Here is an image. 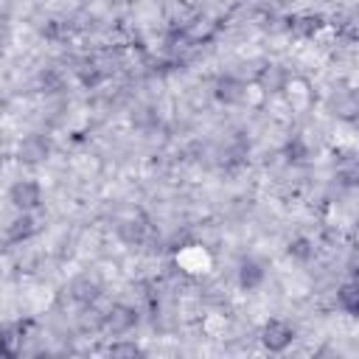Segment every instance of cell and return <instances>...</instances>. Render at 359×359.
<instances>
[{
	"label": "cell",
	"mask_w": 359,
	"mask_h": 359,
	"mask_svg": "<svg viewBox=\"0 0 359 359\" xmlns=\"http://www.w3.org/2000/svg\"><path fill=\"white\" fill-rule=\"evenodd\" d=\"M337 303L342 312L348 315H359V283L356 281H348L337 290Z\"/></svg>",
	"instance_id": "8fae6325"
},
{
	"label": "cell",
	"mask_w": 359,
	"mask_h": 359,
	"mask_svg": "<svg viewBox=\"0 0 359 359\" xmlns=\"http://www.w3.org/2000/svg\"><path fill=\"white\" fill-rule=\"evenodd\" d=\"M290 253H292L295 258H301V261H309V258L315 256V247H312L306 239H298V242L290 247Z\"/></svg>",
	"instance_id": "5bb4252c"
},
{
	"label": "cell",
	"mask_w": 359,
	"mask_h": 359,
	"mask_svg": "<svg viewBox=\"0 0 359 359\" xmlns=\"http://www.w3.org/2000/svg\"><path fill=\"white\" fill-rule=\"evenodd\" d=\"M9 197L20 210H34L42 202V191H40V185L34 180H17L12 185V191H9Z\"/></svg>",
	"instance_id": "277c9868"
},
{
	"label": "cell",
	"mask_w": 359,
	"mask_h": 359,
	"mask_svg": "<svg viewBox=\"0 0 359 359\" xmlns=\"http://www.w3.org/2000/svg\"><path fill=\"white\" fill-rule=\"evenodd\" d=\"M331 112L342 121H359V90H342L328 101Z\"/></svg>",
	"instance_id": "8992f818"
},
{
	"label": "cell",
	"mask_w": 359,
	"mask_h": 359,
	"mask_svg": "<svg viewBox=\"0 0 359 359\" xmlns=\"http://www.w3.org/2000/svg\"><path fill=\"white\" fill-rule=\"evenodd\" d=\"M67 292H70V298H74L79 306H93L101 298V283L96 278H90V275H79V278L70 281Z\"/></svg>",
	"instance_id": "3957f363"
},
{
	"label": "cell",
	"mask_w": 359,
	"mask_h": 359,
	"mask_svg": "<svg viewBox=\"0 0 359 359\" xmlns=\"http://www.w3.org/2000/svg\"><path fill=\"white\" fill-rule=\"evenodd\" d=\"M137 309H132V306H124V303H118V306H112L110 312H104V328L110 331V334H129L135 326H137Z\"/></svg>",
	"instance_id": "6da1fadb"
},
{
	"label": "cell",
	"mask_w": 359,
	"mask_h": 359,
	"mask_svg": "<svg viewBox=\"0 0 359 359\" xmlns=\"http://www.w3.org/2000/svg\"><path fill=\"white\" fill-rule=\"evenodd\" d=\"M217 99L222 101V104H244L247 101V85L242 82V79H236V76H222L219 82H217Z\"/></svg>",
	"instance_id": "5b68a950"
},
{
	"label": "cell",
	"mask_w": 359,
	"mask_h": 359,
	"mask_svg": "<svg viewBox=\"0 0 359 359\" xmlns=\"http://www.w3.org/2000/svg\"><path fill=\"white\" fill-rule=\"evenodd\" d=\"M267 272H264V264L258 258H244L239 264V283L244 286V290H258V286L264 283Z\"/></svg>",
	"instance_id": "30bf717a"
},
{
	"label": "cell",
	"mask_w": 359,
	"mask_h": 359,
	"mask_svg": "<svg viewBox=\"0 0 359 359\" xmlns=\"http://www.w3.org/2000/svg\"><path fill=\"white\" fill-rule=\"evenodd\" d=\"M110 353H112V356H137L140 348H137L135 342H115V345L110 348Z\"/></svg>",
	"instance_id": "9a60e30c"
},
{
	"label": "cell",
	"mask_w": 359,
	"mask_h": 359,
	"mask_svg": "<svg viewBox=\"0 0 359 359\" xmlns=\"http://www.w3.org/2000/svg\"><path fill=\"white\" fill-rule=\"evenodd\" d=\"M34 233H37V222H34V217H31V210H23L20 217L9 225V231H6V242H9V244H20V242L31 239Z\"/></svg>",
	"instance_id": "9c48e42d"
},
{
	"label": "cell",
	"mask_w": 359,
	"mask_h": 359,
	"mask_svg": "<svg viewBox=\"0 0 359 359\" xmlns=\"http://www.w3.org/2000/svg\"><path fill=\"white\" fill-rule=\"evenodd\" d=\"M295 340V328L286 323V320H269L261 331V342L269 348V351H283Z\"/></svg>",
	"instance_id": "7a4b0ae2"
},
{
	"label": "cell",
	"mask_w": 359,
	"mask_h": 359,
	"mask_svg": "<svg viewBox=\"0 0 359 359\" xmlns=\"http://www.w3.org/2000/svg\"><path fill=\"white\" fill-rule=\"evenodd\" d=\"M258 82H261L267 90H286V85H290V76L283 74V67H278V65H267V67H261Z\"/></svg>",
	"instance_id": "7c38bea8"
},
{
	"label": "cell",
	"mask_w": 359,
	"mask_h": 359,
	"mask_svg": "<svg viewBox=\"0 0 359 359\" xmlns=\"http://www.w3.org/2000/svg\"><path fill=\"white\" fill-rule=\"evenodd\" d=\"M51 155V140L45 135H28L20 143V160L23 163H40Z\"/></svg>",
	"instance_id": "52a82bcc"
},
{
	"label": "cell",
	"mask_w": 359,
	"mask_h": 359,
	"mask_svg": "<svg viewBox=\"0 0 359 359\" xmlns=\"http://www.w3.org/2000/svg\"><path fill=\"white\" fill-rule=\"evenodd\" d=\"M132 121H135L140 129H152V126H158V112H155L152 107H140V110H135Z\"/></svg>",
	"instance_id": "4fadbf2b"
},
{
	"label": "cell",
	"mask_w": 359,
	"mask_h": 359,
	"mask_svg": "<svg viewBox=\"0 0 359 359\" xmlns=\"http://www.w3.org/2000/svg\"><path fill=\"white\" fill-rule=\"evenodd\" d=\"M118 239L129 247H140V244L149 242V225L143 219H124L118 225Z\"/></svg>",
	"instance_id": "ba28073f"
},
{
	"label": "cell",
	"mask_w": 359,
	"mask_h": 359,
	"mask_svg": "<svg viewBox=\"0 0 359 359\" xmlns=\"http://www.w3.org/2000/svg\"><path fill=\"white\" fill-rule=\"evenodd\" d=\"M351 281H356V283H359V264L351 269Z\"/></svg>",
	"instance_id": "2e32d148"
}]
</instances>
